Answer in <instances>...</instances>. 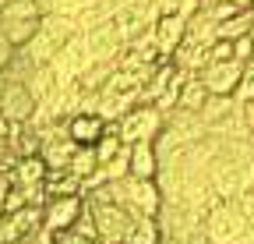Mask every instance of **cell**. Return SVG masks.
Instances as JSON below:
<instances>
[{
  "instance_id": "83f0119b",
  "label": "cell",
  "mask_w": 254,
  "mask_h": 244,
  "mask_svg": "<svg viewBox=\"0 0 254 244\" xmlns=\"http://www.w3.org/2000/svg\"><path fill=\"white\" fill-rule=\"evenodd\" d=\"M208 53H212V60H237V57H233V43H230V39H215Z\"/></svg>"
},
{
  "instance_id": "7a4b0ae2",
  "label": "cell",
  "mask_w": 254,
  "mask_h": 244,
  "mask_svg": "<svg viewBox=\"0 0 254 244\" xmlns=\"http://www.w3.org/2000/svg\"><path fill=\"white\" fill-rule=\"evenodd\" d=\"M74 36H81V21L74 14H57V11H46L39 32L32 36V43H25L28 57L36 60V64H50V60L67 46Z\"/></svg>"
},
{
  "instance_id": "6da1fadb",
  "label": "cell",
  "mask_w": 254,
  "mask_h": 244,
  "mask_svg": "<svg viewBox=\"0 0 254 244\" xmlns=\"http://www.w3.org/2000/svg\"><path fill=\"white\" fill-rule=\"evenodd\" d=\"M85 202L92 209V220H95V230H99V244H120L124 234H127V223H131L134 212L124 209L106 184H95V188H85Z\"/></svg>"
},
{
  "instance_id": "ffe728a7",
  "label": "cell",
  "mask_w": 254,
  "mask_h": 244,
  "mask_svg": "<svg viewBox=\"0 0 254 244\" xmlns=\"http://www.w3.org/2000/svg\"><path fill=\"white\" fill-rule=\"evenodd\" d=\"M67 170L74 177H81V184H88V180L95 177V170H99V156H95V145H78L74 156L67 163Z\"/></svg>"
},
{
  "instance_id": "f546056e",
  "label": "cell",
  "mask_w": 254,
  "mask_h": 244,
  "mask_svg": "<svg viewBox=\"0 0 254 244\" xmlns=\"http://www.w3.org/2000/svg\"><path fill=\"white\" fill-rule=\"evenodd\" d=\"M7 191H11V177H0V216L7 212Z\"/></svg>"
},
{
  "instance_id": "3957f363",
  "label": "cell",
  "mask_w": 254,
  "mask_h": 244,
  "mask_svg": "<svg viewBox=\"0 0 254 244\" xmlns=\"http://www.w3.org/2000/svg\"><path fill=\"white\" fill-rule=\"evenodd\" d=\"M43 18H46L43 0H4V4H0V32L14 46H25L39 32Z\"/></svg>"
},
{
  "instance_id": "5bb4252c",
  "label": "cell",
  "mask_w": 254,
  "mask_h": 244,
  "mask_svg": "<svg viewBox=\"0 0 254 244\" xmlns=\"http://www.w3.org/2000/svg\"><path fill=\"white\" fill-rule=\"evenodd\" d=\"M212 46H205V43H194V39H184L177 50H173V64L180 68V71H187V75H198L208 60H212V53H208Z\"/></svg>"
},
{
  "instance_id": "ba28073f",
  "label": "cell",
  "mask_w": 254,
  "mask_h": 244,
  "mask_svg": "<svg viewBox=\"0 0 254 244\" xmlns=\"http://www.w3.org/2000/svg\"><path fill=\"white\" fill-rule=\"evenodd\" d=\"M53 71H57V78H60V85H74L78 81V75L92 64V57H88V46H85V36H74L67 46H64L53 60Z\"/></svg>"
},
{
  "instance_id": "836d02e7",
  "label": "cell",
  "mask_w": 254,
  "mask_h": 244,
  "mask_svg": "<svg viewBox=\"0 0 254 244\" xmlns=\"http://www.w3.org/2000/svg\"><path fill=\"white\" fill-rule=\"evenodd\" d=\"M233 7H240V11H254V0H230Z\"/></svg>"
},
{
  "instance_id": "ac0fdd59",
  "label": "cell",
  "mask_w": 254,
  "mask_h": 244,
  "mask_svg": "<svg viewBox=\"0 0 254 244\" xmlns=\"http://www.w3.org/2000/svg\"><path fill=\"white\" fill-rule=\"evenodd\" d=\"M28 88H32V96H36L39 103H46L57 88H60V78H57V71H53V64H39L36 71H32V78L25 81Z\"/></svg>"
},
{
  "instance_id": "484cf974",
  "label": "cell",
  "mask_w": 254,
  "mask_h": 244,
  "mask_svg": "<svg viewBox=\"0 0 254 244\" xmlns=\"http://www.w3.org/2000/svg\"><path fill=\"white\" fill-rule=\"evenodd\" d=\"M233 57H237V60H244V64H247V60L254 57V43H251V36H240V39H233Z\"/></svg>"
},
{
  "instance_id": "7402d4cb",
  "label": "cell",
  "mask_w": 254,
  "mask_h": 244,
  "mask_svg": "<svg viewBox=\"0 0 254 244\" xmlns=\"http://www.w3.org/2000/svg\"><path fill=\"white\" fill-rule=\"evenodd\" d=\"M251 21H254V11H237L233 18H226V21H219V39H240V36H247L251 32Z\"/></svg>"
},
{
  "instance_id": "4fadbf2b",
  "label": "cell",
  "mask_w": 254,
  "mask_h": 244,
  "mask_svg": "<svg viewBox=\"0 0 254 244\" xmlns=\"http://www.w3.org/2000/svg\"><path fill=\"white\" fill-rule=\"evenodd\" d=\"M46 160L43 156H18L14 160V170H11V184L18 188H36V184H46Z\"/></svg>"
},
{
  "instance_id": "5b68a950",
  "label": "cell",
  "mask_w": 254,
  "mask_h": 244,
  "mask_svg": "<svg viewBox=\"0 0 254 244\" xmlns=\"http://www.w3.org/2000/svg\"><path fill=\"white\" fill-rule=\"evenodd\" d=\"M163 124H166V113L155 103H138L117 120V131H120V138L127 145H134V142H155L159 131H163Z\"/></svg>"
},
{
  "instance_id": "8992f818",
  "label": "cell",
  "mask_w": 254,
  "mask_h": 244,
  "mask_svg": "<svg viewBox=\"0 0 254 244\" xmlns=\"http://www.w3.org/2000/svg\"><path fill=\"white\" fill-rule=\"evenodd\" d=\"M81 36H85V46H88V57H92V60H117V57L124 53V39H120V32H117L113 18L92 21Z\"/></svg>"
},
{
  "instance_id": "d590c367",
  "label": "cell",
  "mask_w": 254,
  "mask_h": 244,
  "mask_svg": "<svg viewBox=\"0 0 254 244\" xmlns=\"http://www.w3.org/2000/svg\"><path fill=\"white\" fill-rule=\"evenodd\" d=\"M247 36H251V43H254V21H251V32H247Z\"/></svg>"
},
{
  "instance_id": "52a82bcc",
  "label": "cell",
  "mask_w": 254,
  "mask_h": 244,
  "mask_svg": "<svg viewBox=\"0 0 254 244\" xmlns=\"http://www.w3.org/2000/svg\"><path fill=\"white\" fill-rule=\"evenodd\" d=\"M198 78L205 81V88L212 96H233L240 78H244V60H208L198 71Z\"/></svg>"
},
{
  "instance_id": "e575fe53",
  "label": "cell",
  "mask_w": 254,
  "mask_h": 244,
  "mask_svg": "<svg viewBox=\"0 0 254 244\" xmlns=\"http://www.w3.org/2000/svg\"><path fill=\"white\" fill-rule=\"evenodd\" d=\"M4 88H7V71H0V96H4Z\"/></svg>"
},
{
  "instance_id": "30bf717a",
  "label": "cell",
  "mask_w": 254,
  "mask_h": 244,
  "mask_svg": "<svg viewBox=\"0 0 254 244\" xmlns=\"http://www.w3.org/2000/svg\"><path fill=\"white\" fill-rule=\"evenodd\" d=\"M64 131H67V138L78 142V145H95L110 131V120L103 113H95V110H74L67 120H64Z\"/></svg>"
},
{
  "instance_id": "e0dca14e",
  "label": "cell",
  "mask_w": 254,
  "mask_h": 244,
  "mask_svg": "<svg viewBox=\"0 0 254 244\" xmlns=\"http://www.w3.org/2000/svg\"><path fill=\"white\" fill-rule=\"evenodd\" d=\"M240 110V99L237 96H208L205 99V106H201V120H205V128L212 131L215 124H222L230 113H237Z\"/></svg>"
},
{
  "instance_id": "603a6c76",
  "label": "cell",
  "mask_w": 254,
  "mask_h": 244,
  "mask_svg": "<svg viewBox=\"0 0 254 244\" xmlns=\"http://www.w3.org/2000/svg\"><path fill=\"white\" fill-rule=\"evenodd\" d=\"M74 234H81V237H88V241H99V230H95V220H92V209H88V202L81 205V212H78V220H74V227H71Z\"/></svg>"
},
{
  "instance_id": "cb8c5ba5",
  "label": "cell",
  "mask_w": 254,
  "mask_h": 244,
  "mask_svg": "<svg viewBox=\"0 0 254 244\" xmlns=\"http://www.w3.org/2000/svg\"><path fill=\"white\" fill-rule=\"evenodd\" d=\"M240 103H251L254 99V57L244 64V78H240V85H237V92H233Z\"/></svg>"
},
{
  "instance_id": "9a60e30c",
  "label": "cell",
  "mask_w": 254,
  "mask_h": 244,
  "mask_svg": "<svg viewBox=\"0 0 254 244\" xmlns=\"http://www.w3.org/2000/svg\"><path fill=\"white\" fill-rule=\"evenodd\" d=\"M159 241H163V230H159L155 216H141V212H134L131 223H127L124 244H159Z\"/></svg>"
},
{
  "instance_id": "d4e9b609",
  "label": "cell",
  "mask_w": 254,
  "mask_h": 244,
  "mask_svg": "<svg viewBox=\"0 0 254 244\" xmlns=\"http://www.w3.org/2000/svg\"><path fill=\"white\" fill-rule=\"evenodd\" d=\"M233 202H237V209H240V216L247 220V227H254V188L233 195Z\"/></svg>"
},
{
  "instance_id": "d6986e66",
  "label": "cell",
  "mask_w": 254,
  "mask_h": 244,
  "mask_svg": "<svg viewBox=\"0 0 254 244\" xmlns=\"http://www.w3.org/2000/svg\"><path fill=\"white\" fill-rule=\"evenodd\" d=\"M208 96H212V92L205 88V81H201L198 75H187V78H184V85H180V99H177V106L201 113V106H205V99H208Z\"/></svg>"
},
{
  "instance_id": "44dd1931",
  "label": "cell",
  "mask_w": 254,
  "mask_h": 244,
  "mask_svg": "<svg viewBox=\"0 0 254 244\" xmlns=\"http://www.w3.org/2000/svg\"><path fill=\"white\" fill-rule=\"evenodd\" d=\"M46 191H50V198H57V195H81L85 184H81V177H74L71 170H50L46 173Z\"/></svg>"
},
{
  "instance_id": "4316f807",
  "label": "cell",
  "mask_w": 254,
  "mask_h": 244,
  "mask_svg": "<svg viewBox=\"0 0 254 244\" xmlns=\"http://www.w3.org/2000/svg\"><path fill=\"white\" fill-rule=\"evenodd\" d=\"M14 50H18V46H14V43H11L4 32H0V71H7V68H11V60H14Z\"/></svg>"
},
{
  "instance_id": "2e32d148",
  "label": "cell",
  "mask_w": 254,
  "mask_h": 244,
  "mask_svg": "<svg viewBox=\"0 0 254 244\" xmlns=\"http://www.w3.org/2000/svg\"><path fill=\"white\" fill-rule=\"evenodd\" d=\"M159 173V152L152 142L131 145V177H155Z\"/></svg>"
},
{
  "instance_id": "7c38bea8",
  "label": "cell",
  "mask_w": 254,
  "mask_h": 244,
  "mask_svg": "<svg viewBox=\"0 0 254 244\" xmlns=\"http://www.w3.org/2000/svg\"><path fill=\"white\" fill-rule=\"evenodd\" d=\"M152 39H155V46H159L163 57H173V50L187 39V14H180V11L159 14L152 21Z\"/></svg>"
},
{
  "instance_id": "f1b7e54d",
  "label": "cell",
  "mask_w": 254,
  "mask_h": 244,
  "mask_svg": "<svg viewBox=\"0 0 254 244\" xmlns=\"http://www.w3.org/2000/svg\"><path fill=\"white\" fill-rule=\"evenodd\" d=\"M53 244H99V241H88L74 230H60V234H53Z\"/></svg>"
},
{
  "instance_id": "8fae6325",
  "label": "cell",
  "mask_w": 254,
  "mask_h": 244,
  "mask_svg": "<svg viewBox=\"0 0 254 244\" xmlns=\"http://www.w3.org/2000/svg\"><path fill=\"white\" fill-rule=\"evenodd\" d=\"M85 205V191L81 195H57L43 205V227L60 234V230H71L74 220H78V212Z\"/></svg>"
},
{
  "instance_id": "4dcf8cb0",
  "label": "cell",
  "mask_w": 254,
  "mask_h": 244,
  "mask_svg": "<svg viewBox=\"0 0 254 244\" xmlns=\"http://www.w3.org/2000/svg\"><path fill=\"white\" fill-rule=\"evenodd\" d=\"M240 106H244V120H247V131L254 135V99H251V103H240Z\"/></svg>"
},
{
  "instance_id": "1f68e13d",
  "label": "cell",
  "mask_w": 254,
  "mask_h": 244,
  "mask_svg": "<svg viewBox=\"0 0 254 244\" xmlns=\"http://www.w3.org/2000/svg\"><path fill=\"white\" fill-rule=\"evenodd\" d=\"M7 160H14V152H11L7 138H0V163H7Z\"/></svg>"
},
{
  "instance_id": "d6a6232c",
  "label": "cell",
  "mask_w": 254,
  "mask_h": 244,
  "mask_svg": "<svg viewBox=\"0 0 254 244\" xmlns=\"http://www.w3.org/2000/svg\"><path fill=\"white\" fill-rule=\"evenodd\" d=\"M237 244H254V227H247V230L240 234V241H237Z\"/></svg>"
},
{
  "instance_id": "277c9868",
  "label": "cell",
  "mask_w": 254,
  "mask_h": 244,
  "mask_svg": "<svg viewBox=\"0 0 254 244\" xmlns=\"http://www.w3.org/2000/svg\"><path fill=\"white\" fill-rule=\"evenodd\" d=\"M201 227H205L212 244H237L240 234L247 230V220L240 216V209H237L233 198H215L208 205V212L201 216Z\"/></svg>"
},
{
  "instance_id": "9c48e42d",
  "label": "cell",
  "mask_w": 254,
  "mask_h": 244,
  "mask_svg": "<svg viewBox=\"0 0 254 244\" xmlns=\"http://www.w3.org/2000/svg\"><path fill=\"white\" fill-rule=\"evenodd\" d=\"M36 106H39V99L32 96V88L25 81L7 78V88H4V96H0V113H4L11 124H25V120H32Z\"/></svg>"
}]
</instances>
